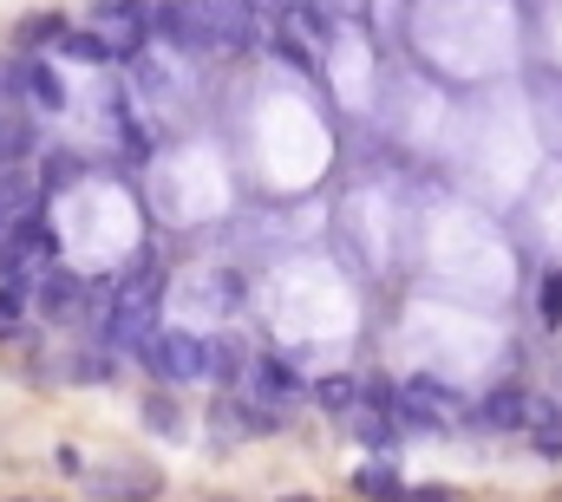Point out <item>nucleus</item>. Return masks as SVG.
<instances>
[{"instance_id":"f257e3e1","label":"nucleus","mask_w":562,"mask_h":502,"mask_svg":"<svg viewBox=\"0 0 562 502\" xmlns=\"http://www.w3.org/2000/svg\"><path fill=\"white\" fill-rule=\"evenodd\" d=\"M144 366L157 385H190V378H203V340L196 333H150L138 346Z\"/></svg>"},{"instance_id":"f03ea898","label":"nucleus","mask_w":562,"mask_h":502,"mask_svg":"<svg viewBox=\"0 0 562 502\" xmlns=\"http://www.w3.org/2000/svg\"><path fill=\"white\" fill-rule=\"evenodd\" d=\"M92 33L105 39V53H112V59H132V53H144L150 13H144V0H99V20H92Z\"/></svg>"},{"instance_id":"7ed1b4c3","label":"nucleus","mask_w":562,"mask_h":502,"mask_svg":"<svg viewBox=\"0 0 562 502\" xmlns=\"http://www.w3.org/2000/svg\"><path fill=\"white\" fill-rule=\"evenodd\" d=\"M150 26H157L164 46H177V53H216V33H210V20H203L196 0H164V7L150 13Z\"/></svg>"},{"instance_id":"20e7f679","label":"nucleus","mask_w":562,"mask_h":502,"mask_svg":"<svg viewBox=\"0 0 562 502\" xmlns=\"http://www.w3.org/2000/svg\"><path fill=\"white\" fill-rule=\"evenodd\" d=\"M13 92H26L40 112H66V85H59V72L46 59H20L13 66Z\"/></svg>"},{"instance_id":"39448f33","label":"nucleus","mask_w":562,"mask_h":502,"mask_svg":"<svg viewBox=\"0 0 562 502\" xmlns=\"http://www.w3.org/2000/svg\"><path fill=\"white\" fill-rule=\"evenodd\" d=\"M33 307H40L46 320H72V313L86 307V281H79V274H46L40 294H33Z\"/></svg>"},{"instance_id":"423d86ee","label":"nucleus","mask_w":562,"mask_h":502,"mask_svg":"<svg viewBox=\"0 0 562 502\" xmlns=\"http://www.w3.org/2000/svg\"><path fill=\"white\" fill-rule=\"evenodd\" d=\"M157 294H164V274H157L150 254H138V261L119 274V307H157Z\"/></svg>"},{"instance_id":"0eeeda50","label":"nucleus","mask_w":562,"mask_h":502,"mask_svg":"<svg viewBox=\"0 0 562 502\" xmlns=\"http://www.w3.org/2000/svg\"><path fill=\"white\" fill-rule=\"evenodd\" d=\"M150 313H157V307H112V320H105V346L138 353L144 340H150Z\"/></svg>"},{"instance_id":"6e6552de","label":"nucleus","mask_w":562,"mask_h":502,"mask_svg":"<svg viewBox=\"0 0 562 502\" xmlns=\"http://www.w3.org/2000/svg\"><path fill=\"white\" fill-rule=\"evenodd\" d=\"M477 424H484V431H524V391H510V385L491 391V398L477 404Z\"/></svg>"},{"instance_id":"1a4fd4ad","label":"nucleus","mask_w":562,"mask_h":502,"mask_svg":"<svg viewBox=\"0 0 562 502\" xmlns=\"http://www.w3.org/2000/svg\"><path fill=\"white\" fill-rule=\"evenodd\" d=\"M59 53L66 59H79V66H105L112 53H105V39L92 33V26H59Z\"/></svg>"},{"instance_id":"9d476101","label":"nucleus","mask_w":562,"mask_h":502,"mask_svg":"<svg viewBox=\"0 0 562 502\" xmlns=\"http://www.w3.org/2000/svg\"><path fill=\"white\" fill-rule=\"evenodd\" d=\"M203 373L243 378L249 373V346H243V340H216V346H203Z\"/></svg>"},{"instance_id":"9b49d317","label":"nucleus","mask_w":562,"mask_h":502,"mask_svg":"<svg viewBox=\"0 0 562 502\" xmlns=\"http://www.w3.org/2000/svg\"><path fill=\"white\" fill-rule=\"evenodd\" d=\"M144 424H150L157 437H183V411H177V398H170V391H150V398H144Z\"/></svg>"},{"instance_id":"f8f14e48","label":"nucleus","mask_w":562,"mask_h":502,"mask_svg":"<svg viewBox=\"0 0 562 502\" xmlns=\"http://www.w3.org/2000/svg\"><path fill=\"white\" fill-rule=\"evenodd\" d=\"M112 470H119V477H99L105 497H125V490H132V497H150V490H157V477H150L144 464H112Z\"/></svg>"},{"instance_id":"ddd939ff","label":"nucleus","mask_w":562,"mask_h":502,"mask_svg":"<svg viewBox=\"0 0 562 502\" xmlns=\"http://www.w3.org/2000/svg\"><path fill=\"white\" fill-rule=\"evenodd\" d=\"M353 490H367V497H400L406 483H400V470H393V457H373L360 477H353Z\"/></svg>"},{"instance_id":"4468645a","label":"nucleus","mask_w":562,"mask_h":502,"mask_svg":"<svg viewBox=\"0 0 562 502\" xmlns=\"http://www.w3.org/2000/svg\"><path fill=\"white\" fill-rule=\"evenodd\" d=\"M314 398H321V411H353V404H360V378H347V373L321 378Z\"/></svg>"},{"instance_id":"2eb2a0df","label":"nucleus","mask_w":562,"mask_h":502,"mask_svg":"<svg viewBox=\"0 0 562 502\" xmlns=\"http://www.w3.org/2000/svg\"><path fill=\"white\" fill-rule=\"evenodd\" d=\"M66 378H72V385H105V378H119V366H112L105 353H72V360H66Z\"/></svg>"},{"instance_id":"dca6fc26","label":"nucleus","mask_w":562,"mask_h":502,"mask_svg":"<svg viewBox=\"0 0 562 502\" xmlns=\"http://www.w3.org/2000/svg\"><path fill=\"white\" fill-rule=\"evenodd\" d=\"M256 385H262L269 398H294V391H301V373L281 366V360H262V366H256Z\"/></svg>"},{"instance_id":"f3484780","label":"nucleus","mask_w":562,"mask_h":502,"mask_svg":"<svg viewBox=\"0 0 562 502\" xmlns=\"http://www.w3.org/2000/svg\"><path fill=\"white\" fill-rule=\"evenodd\" d=\"M353 431H360V444H367V450H386V457H393V444H400V431H393V424H380V418H367L360 404H353Z\"/></svg>"},{"instance_id":"a211bd4d","label":"nucleus","mask_w":562,"mask_h":502,"mask_svg":"<svg viewBox=\"0 0 562 502\" xmlns=\"http://www.w3.org/2000/svg\"><path fill=\"white\" fill-rule=\"evenodd\" d=\"M86 176V163L72 157V150H46V190H66V183H79Z\"/></svg>"},{"instance_id":"6ab92c4d","label":"nucleus","mask_w":562,"mask_h":502,"mask_svg":"<svg viewBox=\"0 0 562 502\" xmlns=\"http://www.w3.org/2000/svg\"><path fill=\"white\" fill-rule=\"evenodd\" d=\"M406 398H419V404H431V411H451V404H458V391H451V385H438V378H413V385H406Z\"/></svg>"},{"instance_id":"aec40b11","label":"nucleus","mask_w":562,"mask_h":502,"mask_svg":"<svg viewBox=\"0 0 562 502\" xmlns=\"http://www.w3.org/2000/svg\"><path fill=\"white\" fill-rule=\"evenodd\" d=\"M26 307H33V287H26V281H13V274H0V313H7V320H20Z\"/></svg>"},{"instance_id":"412c9836","label":"nucleus","mask_w":562,"mask_h":502,"mask_svg":"<svg viewBox=\"0 0 562 502\" xmlns=\"http://www.w3.org/2000/svg\"><path fill=\"white\" fill-rule=\"evenodd\" d=\"M269 53H276V59H288L294 72H314V53H307L294 33H276V39H269Z\"/></svg>"},{"instance_id":"4be33fe9","label":"nucleus","mask_w":562,"mask_h":502,"mask_svg":"<svg viewBox=\"0 0 562 502\" xmlns=\"http://www.w3.org/2000/svg\"><path fill=\"white\" fill-rule=\"evenodd\" d=\"M537 307H543V327H557V320H562V274H550V281H543Z\"/></svg>"},{"instance_id":"5701e85b","label":"nucleus","mask_w":562,"mask_h":502,"mask_svg":"<svg viewBox=\"0 0 562 502\" xmlns=\"http://www.w3.org/2000/svg\"><path fill=\"white\" fill-rule=\"evenodd\" d=\"M59 26H66L59 13H40V20H26V26H20V39H59Z\"/></svg>"}]
</instances>
